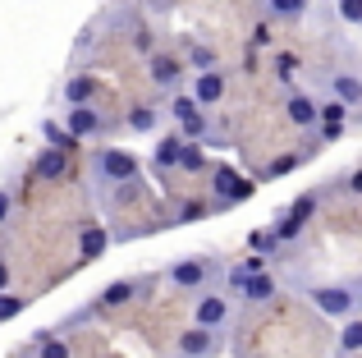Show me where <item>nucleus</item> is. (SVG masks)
Wrapping results in <instances>:
<instances>
[{
    "label": "nucleus",
    "mask_w": 362,
    "mask_h": 358,
    "mask_svg": "<svg viewBox=\"0 0 362 358\" xmlns=\"http://www.w3.org/2000/svg\"><path fill=\"white\" fill-rule=\"evenodd\" d=\"M230 313H234V304H230V294H216V289H206V294H197V304H193V326H206V331H225V322H230Z\"/></svg>",
    "instance_id": "nucleus-5"
},
{
    "label": "nucleus",
    "mask_w": 362,
    "mask_h": 358,
    "mask_svg": "<svg viewBox=\"0 0 362 358\" xmlns=\"http://www.w3.org/2000/svg\"><path fill=\"white\" fill-rule=\"evenodd\" d=\"M23 308H28V299H23V294H14V289H9V294H0V326L14 322V317L23 313Z\"/></svg>",
    "instance_id": "nucleus-26"
},
{
    "label": "nucleus",
    "mask_w": 362,
    "mask_h": 358,
    "mask_svg": "<svg viewBox=\"0 0 362 358\" xmlns=\"http://www.w3.org/2000/svg\"><path fill=\"white\" fill-rule=\"evenodd\" d=\"M221 345V331H206V326H188L175 345V358H211Z\"/></svg>",
    "instance_id": "nucleus-11"
},
{
    "label": "nucleus",
    "mask_w": 362,
    "mask_h": 358,
    "mask_svg": "<svg viewBox=\"0 0 362 358\" xmlns=\"http://www.w3.org/2000/svg\"><path fill=\"white\" fill-rule=\"evenodd\" d=\"M284 115L293 120V129H303V134H317V125H321V101H312L308 92H289V101H284Z\"/></svg>",
    "instance_id": "nucleus-12"
},
{
    "label": "nucleus",
    "mask_w": 362,
    "mask_h": 358,
    "mask_svg": "<svg viewBox=\"0 0 362 358\" xmlns=\"http://www.w3.org/2000/svg\"><path fill=\"white\" fill-rule=\"evenodd\" d=\"M344 129H349V106L335 101V97L321 101V125H317V134H312V147H317V143H339Z\"/></svg>",
    "instance_id": "nucleus-8"
},
{
    "label": "nucleus",
    "mask_w": 362,
    "mask_h": 358,
    "mask_svg": "<svg viewBox=\"0 0 362 358\" xmlns=\"http://www.w3.org/2000/svg\"><path fill=\"white\" fill-rule=\"evenodd\" d=\"M312 0H266V14L280 18V23H298L303 14H308Z\"/></svg>",
    "instance_id": "nucleus-22"
},
{
    "label": "nucleus",
    "mask_w": 362,
    "mask_h": 358,
    "mask_svg": "<svg viewBox=\"0 0 362 358\" xmlns=\"http://www.w3.org/2000/svg\"><path fill=\"white\" fill-rule=\"evenodd\" d=\"M275 294H280V285H275V276H271V271L252 276V280H247V285L239 289V299H243V304H275Z\"/></svg>",
    "instance_id": "nucleus-19"
},
{
    "label": "nucleus",
    "mask_w": 362,
    "mask_h": 358,
    "mask_svg": "<svg viewBox=\"0 0 362 358\" xmlns=\"http://www.w3.org/2000/svg\"><path fill=\"white\" fill-rule=\"evenodd\" d=\"M60 97H64V106H97L101 79H97V74H74V79L60 88Z\"/></svg>",
    "instance_id": "nucleus-15"
},
{
    "label": "nucleus",
    "mask_w": 362,
    "mask_h": 358,
    "mask_svg": "<svg viewBox=\"0 0 362 358\" xmlns=\"http://www.w3.org/2000/svg\"><path fill=\"white\" fill-rule=\"evenodd\" d=\"M344 193H349V197H362V166H358V171H349V179H344Z\"/></svg>",
    "instance_id": "nucleus-32"
},
{
    "label": "nucleus",
    "mask_w": 362,
    "mask_h": 358,
    "mask_svg": "<svg viewBox=\"0 0 362 358\" xmlns=\"http://www.w3.org/2000/svg\"><path fill=\"white\" fill-rule=\"evenodd\" d=\"M106 129H110V120L101 115V106H69L64 110V134L78 138V143L83 138H101Z\"/></svg>",
    "instance_id": "nucleus-6"
},
{
    "label": "nucleus",
    "mask_w": 362,
    "mask_h": 358,
    "mask_svg": "<svg viewBox=\"0 0 362 358\" xmlns=\"http://www.w3.org/2000/svg\"><path fill=\"white\" fill-rule=\"evenodd\" d=\"M298 161H303V152H289V156H280V161H275V166H271L266 175H289V171H293Z\"/></svg>",
    "instance_id": "nucleus-31"
},
{
    "label": "nucleus",
    "mask_w": 362,
    "mask_h": 358,
    "mask_svg": "<svg viewBox=\"0 0 362 358\" xmlns=\"http://www.w3.org/2000/svg\"><path fill=\"white\" fill-rule=\"evenodd\" d=\"M9 280H14V271H9V262L0 258V294H9Z\"/></svg>",
    "instance_id": "nucleus-33"
},
{
    "label": "nucleus",
    "mask_w": 362,
    "mask_h": 358,
    "mask_svg": "<svg viewBox=\"0 0 362 358\" xmlns=\"http://www.w3.org/2000/svg\"><path fill=\"white\" fill-rule=\"evenodd\" d=\"M184 134H165V138H156V147H151V171L156 175H170V171H179V161H184Z\"/></svg>",
    "instance_id": "nucleus-14"
},
{
    "label": "nucleus",
    "mask_w": 362,
    "mask_h": 358,
    "mask_svg": "<svg viewBox=\"0 0 362 358\" xmlns=\"http://www.w3.org/2000/svg\"><path fill=\"white\" fill-rule=\"evenodd\" d=\"M335 9H339V18H344V23L362 28V0H335Z\"/></svg>",
    "instance_id": "nucleus-27"
},
{
    "label": "nucleus",
    "mask_w": 362,
    "mask_h": 358,
    "mask_svg": "<svg viewBox=\"0 0 362 358\" xmlns=\"http://www.w3.org/2000/svg\"><path fill=\"white\" fill-rule=\"evenodd\" d=\"M33 175L46 179V184H60V179L69 175V152H60V147H42V152L33 156Z\"/></svg>",
    "instance_id": "nucleus-16"
},
{
    "label": "nucleus",
    "mask_w": 362,
    "mask_h": 358,
    "mask_svg": "<svg viewBox=\"0 0 362 358\" xmlns=\"http://www.w3.org/2000/svg\"><path fill=\"white\" fill-rule=\"evenodd\" d=\"M124 129H129V134H138V138L156 134V129H160V110L151 106V101H147V106H133L129 115H124Z\"/></svg>",
    "instance_id": "nucleus-20"
},
{
    "label": "nucleus",
    "mask_w": 362,
    "mask_h": 358,
    "mask_svg": "<svg viewBox=\"0 0 362 358\" xmlns=\"http://www.w3.org/2000/svg\"><path fill=\"white\" fill-rule=\"evenodd\" d=\"M165 110H170V120L179 125L184 143H206V134H211V125H216V120L206 115L202 106H197V97H193V92H175Z\"/></svg>",
    "instance_id": "nucleus-3"
},
{
    "label": "nucleus",
    "mask_w": 362,
    "mask_h": 358,
    "mask_svg": "<svg viewBox=\"0 0 362 358\" xmlns=\"http://www.w3.org/2000/svg\"><path fill=\"white\" fill-rule=\"evenodd\" d=\"M9 216H14V188H5V184H0V230L9 225Z\"/></svg>",
    "instance_id": "nucleus-28"
},
{
    "label": "nucleus",
    "mask_w": 362,
    "mask_h": 358,
    "mask_svg": "<svg viewBox=\"0 0 362 358\" xmlns=\"http://www.w3.org/2000/svg\"><path fill=\"white\" fill-rule=\"evenodd\" d=\"M142 289H151V280H142V276H124V280H110V285H106V289L97 294V304H92V308H101V313H110V308H124V304H133V299H138Z\"/></svg>",
    "instance_id": "nucleus-9"
},
{
    "label": "nucleus",
    "mask_w": 362,
    "mask_h": 358,
    "mask_svg": "<svg viewBox=\"0 0 362 358\" xmlns=\"http://www.w3.org/2000/svg\"><path fill=\"white\" fill-rule=\"evenodd\" d=\"M33 350H28V358H74V350H69V340H55L51 331H42V335H33Z\"/></svg>",
    "instance_id": "nucleus-21"
},
{
    "label": "nucleus",
    "mask_w": 362,
    "mask_h": 358,
    "mask_svg": "<svg viewBox=\"0 0 362 358\" xmlns=\"http://www.w3.org/2000/svg\"><path fill=\"white\" fill-rule=\"evenodd\" d=\"M147 83H151V88H160V92H179V88H184V60L156 51L147 60Z\"/></svg>",
    "instance_id": "nucleus-7"
},
{
    "label": "nucleus",
    "mask_w": 362,
    "mask_h": 358,
    "mask_svg": "<svg viewBox=\"0 0 362 358\" xmlns=\"http://www.w3.org/2000/svg\"><path fill=\"white\" fill-rule=\"evenodd\" d=\"M106 248H110V230L97 221H83L78 225V262H97Z\"/></svg>",
    "instance_id": "nucleus-17"
},
{
    "label": "nucleus",
    "mask_w": 362,
    "mask_h": 358,
    "mask_svg": "<svg viewBox=\"0 0 362 358\" xmlns=\"http://www.w3.org/2000/svg\"><path fill=\"white\" fill-rule=\"evenodd\" d=\"M330 97L344 101L349 110L362 106V74L358 69H335V74H330Z\"/></svg>",
    "instance_id": "nucleus-18"
},
{
    "label": "nucleus",
    "mask_w": 362,
    "mask_h": 358,
    "mask_svg": "<svg viewBox=\"0 0 362 358\" xmlns=\"http://www.w3.org/2000/svg\"><path fill=\"white\" fill-rule=\"evenodd\" d=\"M92 179L106 188H124L142 179V161L129 152V147H97L92 152Z\"/></svg>",
    "instance_id": "nucleus-2"
},
{
    "label": "nucleus",
    "mask_w": 362,
    "mask_h": 358,
    "mask_svg": "<svg viewBox=\"0 0 362 358\" xmlns=\"http://www.w3.org/2000/svg\"><path fill=\"white\" fill-rule=\"evenodd\" d=\"M247 253L271 262L275 253H280V239H275V230H252V234H247Z\"/></svg>",
    "instance_id": "nucleus-23"
},
{
    "label": "nucleus",
    "mask_w": 362,
    "mask_h": 358,
    "mask_svg": "<svg viewBox=\"0 0 362 358\" xmlns=\"http://www.w3.org/2000/svg\"><path fill=\"white\" fill-rule=\"evenodd\" d=\"M317 193H321V188H317ZM317 193L298 197V202H293L289 212H284V221L275 225V239H280V243H289V239H298V234H303V225H308V216L317 212Z\"/></svg>",
    "instance_id": "nucleus-13"
},
{
    "label": "nucleus",
    "mask_w": 362,
    "mask_h": 358,
    "mask_svg": "<svg viewBox=\"0 0 362 358\" xmlns=\"http://www.w3.org/2000/svg\"><path fill=\"white\" fill-rule=\"evenodd\" d=\"M179 171H184V175H202V171H206V147H202V143H188Z\"/></svg>",
    "instance_id": "nucleus-25"
},
{
    "label": "nucleus",
    "mask_w": 362,
    "mask_h": 358,
    "mask_svg": "<svg viewBox=\"0 0 362 358\" xmlns=\"http://www.w3.org/2000/svg\"><path fill=\"white\" fill-rule=\"evenodd\" d=\"M188 92L197 97V106H202V110H211V106H221V101H225L230 79H225V69H206V74H197V79L188 83Z\"/></svg>",
    "instance_id": "nucleus-10"
},
{
    "label": "nucleus",
    "mask_w": 362,
    "mask_h": 358,
    "mask_svg": "<svg viewBox=\"0 0 362 358\" xmlns=\"http://www.w3.org/2000/svg\"><path fill=\"white\" fill-rule=\"evenodd\" d=\"M308 304L317 308L321 317L354 322V317H362V280H349V285H312Z\"/></svg>",
    "instance_id": "nucleus-1"
},
{
    "label": "nucleus",
    "mask_w": 362,
    "mask_h": 358,
    "mask_svg": "<svg viewBox=\"0 0 362 358\" xmlns=\"http://www.w3.org/2000/svg\"><path fill=\"white\" fill-rule=\"evenodd\" d=\"M165 280L175 289H197V294H206V285L216 280V258H206V253H193V258H179L165 267Z\"/></svg>",
    "instance_id": "nucleus-4"
},
{
    "label": "nucleus",
    "mask_w": 362,
    "mask_h": 358,
    "mask_svg": "<svg viewBox=\"0 0 362 358\" xmlns=\"http://www.w3.org/2000/svg\"><path fill=\"white\" fill-rule=\"evenodd\" d=\"M193 64H197V74L216 69V51H206V46H193Z\"/></svg>",
    "instance_id": "nucleus-29"
},
{
    "label": "nucleus",
    "mask_w": 362,
    "mask_h": 358,
    "mask_svg": "<svg viewBox=\"0 0 362 358\" xmlns=\"http://www.w3.org/2000/svg\"><path fill=\"white\" fill-rule=\"evenodd\" d=\"M339 354H362V317L344 322V331H339Z\"/></svg>",
    "instance_id": "nucleus-24"
},
{
    "label": "nucleus",
    "mask_w": 362,
    "mask_h": 358,
    "mask_svg": "<svg viewBox=\"0 0 362 358\" xmlns=\"http://www.w3.org/2000/svg\"><path fill=\"white\" fill-rule=\"evenodd\" d=\"M175 216H179V221H202V216H206V202H184Z\"/></svg>",
    "instance_id": "nucleus-30"
}]
</instances>
